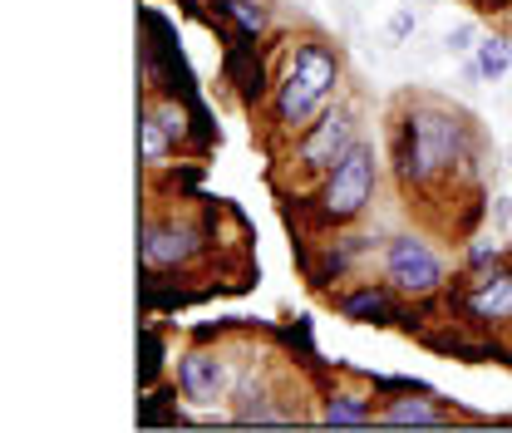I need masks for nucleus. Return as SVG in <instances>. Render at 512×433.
<instances>
[{
    "instance_id": "f257e3e1",
    "label": "nucleus",
    "mask_w": 512,
    "mask_h": 433,
    "mask_svg": "<svg viewBox=\"0 0 512 433\" xmlns=\"http://www.w3.org/2000/svg\"><path fill=\"white\" fill-rule=\"evenodd\" d=\"M463 153V124L444 109H414L404 138H399V178L404 183H424L434 173H444Z\"/></svg>"
},
{
    "instance_id": "f03ea898",
    "label": "nucleus",
    "mask_w": 512,
    "mask_h": 433,
    "mask_svg": "<svg viewBox=\"0 0 512 433\" xmlns=\"http://www.w3.org/2000/svg\"><path fill=\"white\" fill-rule=\"evenodd\" d=\"M335 79H340V60H335L320 40H301L296 55H291V64H286L281 89H276V119L291 124V128L311 124V114L330 99Z\"/></svg>"
},
{
    "instance_id": "7ed1b4c3",
    "label": "nucleus",
    "mask_w": 512,
    "mask_h": 433,
    "mask_svg": "<svg viewBox=\"0 0 512 433\" xmlns=\"http://www.w3.org/2000/svg\"><path fill=\"white\" fill-rule=\"evenodd\" d=\"M375 178H380L375 148L355 138L350 153H345V158L330 168V178H325V192H320L325 217H330V222H355V217L370 207V197H375Z\"/></svg>"
},
{
    "instance_id": "20e7f679",
    "label": "nucleus",
    "mask_w": 512,
    "mask_h": 433,
    "mask_svg": "<svg viewBox=\"0 0 512 433\" xmlns=\"http://www.w3.org/2000/svg\"><path fill=\"white\" fill-rule=\"evenodd\" d=\"M384 271H389V281H394L399 291H409V296H429V291H439V281H444V261L424 247L419 237H394L389 251H384Z\"/></svg>"
},
{
    "instance_id": "39448f33",
    "label": "nucleus",
    "mask_w": 512,
    "mask_h": 433,
    "mask_svg": "<svg viewBox=\"0 0 512 433\" xmlns=\"http://www.w3.org/2000/svg\"><path fill=\"white\" fill-rule=\"evenodd\" d=\"M350 143H355V133H350V114L345 109H335V114H325L320 124H311V133L301 138V163L306 168H335L345 153H350Z\"/></svg>"
},
{
    "instance_id": "423d86ee",
    "label": "nucleus",
    "mask_w": 512,
    "mask_h": 433,
    "mask_svg": "<svg viewBox=\"0 0 512 433\" xmlns=\"http://www.w3.org/2000/svg\"><path fill=\"white\" fill-rule=\"evenodd\" d=\"M192 251H197V232L188 227H178V222H148L143 227V266L148 271H168V266H178V261H188Z\"/></svg>"
},
{
    "instance_id": "0eeeda50",
    "label": "nucleus",
    "mask_w": 512,
    "mask_h": 433,
    "mask_svg": "<svg viewBox=\"0 0 512 433\" xmlns=\"http://www.w3.org/2000/svg\"><path fill=\"white\" fill-rule=\"evenodd\" d=\"M178 379H183V394L192 404H217L222 389H227V365L217 355H207V350H192V355H183Z\"/></svg>"
},
{
    "instance_id": "6e6552de",
    "label": "nucleus",
    "mask_w": 512,
    "mask_h": 433,
    "mask_svg": "<svg viewBox=\"0 0 512 433\" xmlns=\"http://www.w3.org/2000/svg\"><path fill=\"white\" fill-rule=\"evenodd\" d=\"M468 310L478 320H512V271H483L468 286Z\"/></svg>"
},
{
    "instance_id": "1a4fd4ad",
    "label": "nucleus",
    "mask_w": 512,
    "mask_h": 433,
    "mask_svg": "<svg viewBox=\"0 0 512 433\" xmlns=\"http://www.w3.org/2000/svg\"><path fill=\"white\" fill-rule=\"evenodd\" d=\"M380 424L384 429H404V424H414V429H439L448 419L429 404V399H394V404L380 414Z\"/></svg>"
},
{
    "instance_id": "9d476101",
    "label": "nucleus",
    "mask_w": 512,
    "mask_h": 433,
    "mask_svg": "<svg viewBox=\"0 0 512 433\" xmlns=\"http://www.w3.org/2000/svg\"><path fill=\"white\" fill-rule=\"evenodd\" d=\"M138 143H143V163H148V168H163V163H168V153H173V128L163 124L158 114H143V124H138Z\"/></svg>"
},
{
    "instance_id": "9b49d317",
    "label": "nucleus",
    "mask_w": 512,
    "mask_h": 433,
    "mask_svg": "<svg viewBox=\"0 0 512 433\" xmlns=\"http://www.w3.org/2000/svg\"><path fill=\"white\" fill-rule=\"evenodd\" d=\"M340 310L350 315V320H360V325H384V320H394V310H389V296L375 291V286H365V291H355V296H345Z\"/></svg>"
},
{
    "instance_id": "f8f14e48",
    "label": "nucleus",
    "mask_w": 512,
    "mask_h": 433,
    "mask_svg": "<svg viewBox=\"0 0 512 433\" xmlns=\"http://www.w3.org/2000/svg\"><path fill=\"white\" fill-rule=\"evenodd\" d=\"M325 424H330V429H370L375 414L365 409L360 394H335V399L325 404Z\"/></svg>"
},
{
    "instance_id": "ddd939ff",
    "label": "nucleus",
    "mask_w": 512,
    "mask_h": 433,
    "mask_svg": "<svg viewBox=\"0 0 512 433\" xmlns=\"http://www.w3.org/2000/svg\"><path fill=\"white\" fill-rule=\"evenodd\" d=\"M473 69H478L483 79H493V84H498V79L512 69V45H508V40H483V45H478V64H473Z\"/></svg>"
},
{
    "instance_id": "4468645a",
    "label": "nucleus",
    "mask_w": 512,
    "mask_h": 433,
    "mask_svg": "<svg viewBox=\"0 0 512 433\" xmlns=\"http://www.w3.org/2000/svg\"><path fill=\"white\" fill-rule=\"evenodd\" d=\"M232 15L242 20V30H247V35H261V25H266V15H261V10H252L247 0H232Z\"/></svg>"
},
{
    "instance_id": "2eb2a0df",
    "label": "nucleus",
    "mask_w": 512,
    "mask_h": 433,
    "mask_svg": "<svg viewBox=\"0 0 512 433\" xmlns=\"http://www.w3.org/2000/svg\"><path fill=\"white\" fill-rule=\"evenodd\" d=\"M473 35H478L473 25H458V30L448 35V50H473Z\"/></svg>"
},
{
    "instance_id": "dca6fc26",
    "label": "nucleus",
    "mask_w": 512,
    "mask_h": 433,
    "mask_svg": "<svg viewBox=\"0 0 512 433\" xmlns=\"http://www.w3.org/2000/svg\"><path fill=\"white\" fill-rule=\"evenodd\" d=\"M498 251H503L498 242H478V247L468 251V261H473V266H483V261H498Z\"/></svg>"
},
{
    "instance_id": "f3484780",
    "label": "nucleus",
    "mask_w": 512,
    "mask_h": 433,
    "mask_svg": "<svg viewBox=\"0 0 512 433\" xmlns=\"http://www.w3.org/2000/svg\"><path fill=\"white\" fill-rule=\"evenodd\" d=\"M389 30H394V40H404V35H409V30H414V15H409V10H399V15H394V25H389Z\"/></svg>"
}]
</instances>
